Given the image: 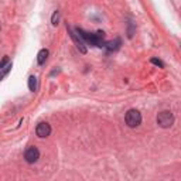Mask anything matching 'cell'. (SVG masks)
<instances>
[{"instance_id":"obj_9","label":"cell","mask_w":181,"mask_h":181,"mask_svg":"<svg viewBox=\"0 0 181 181\" xmlns=\"http://www.w3.org/2000/svg\"><path fill=\"white\" fill-rule=\"evenodd\" d=\"M96 38V47H105V33L103 31H96L95 33Z\"/></svg>"},{"instance_id":"obj_5","label":"cell","mask_w":181,"mask_h":181,"mask_svg":"<svg viewBox=\"0 0 181 181\" xmlns=\"http://www.w3.org/2000/svg\"><path fill=\"white\" fill-rule=\"evenodd\" d=\"M50 133H51V126L48 125L47 122H41V123H38L37 127H35V135L38 136V137H41V139L50 136Z\"/></svg>"},{"instance_id":"obj_1","label":"cell","mask_w":181,"mask_h":181,"mask_svg":"<svg viewBox=\"0 0 181 181\" xmlns=\"http://www.w3.org/2000/svg\"><path fill=\"white\" fill-rule=\"evenodd\" d=\"M174 123V115L170 111H163L157 115V125L163 129H168Z\"/></svg>"},{"instance_id":"obj_6","label":"cell","mask_w":181,"mask_h":181,"mask_svg":"<svg viewBox=\"0 0 181 181\" xmlns=\"http://www.w3.org/2000/svg\"><path fill=\"white\" fill-rule=\"evenodd\" d=\"M76 34L79 35L82 40H85L88 44L90 45H96V38H95V34H90V33H86L85 30H82V28H76Z\"/></svg>"},{"instance_id":"obj_8","label":"cell","mask_w":181,"mask_h":181,"mask_svg":"<svg viewBox=\"0 0 181 181\" xmlns=\"http://www.w3.org/2000/svg\"><path fill=\"white\" fill-rule=\"evenodd\" d=\"M48 54H50V52H48V50H47V48H43V50H40V52L37 54V62H38L40 65H43V64L45 62V60L48 58Z\"/></svg>"},{"instance_id":"obj_13","label":"cell","mask_w":181,"mask_h":181,"mask_svg":"<svg viewBox=\"0 0 181 181\" xmlns=\"http://www.w3.org/2000/svg\"><path fill=\"white\" fill-rule=\"evenodd\" d=\"M151 64H154V65L160 67V68H164V64H163L160 60H157V58H151Z\"/></svg>"},{"instance_id":"obj_11","label":"cell","mask_w":181,"mask_h":181,"mask_svg":"<svg viewBox=\"0 0 181 181\" xmlns=\"http://www.w3.org/2000/svg\"><path fill=\"white\" fill-rule=\"evenodd\" d=\"M10 70H11V64H7L4 68H1V70H0V81L3 79V78H4V76L10 72Z\"/></svg>"},{"instance_id":"obj_2","label":"cell","mask_w":181,"mask_h":181,"mask_svg":"<svg viewBox=\"0 0 181 181\" xmlns=\"http://www.w3.org/2000/svg\"><path fill=\"white\" fill-rule=\"evenodd\" d=\"M125 122L126 125L129 126V127H137V126L141 123V115L139 111H136V109H130V111H127L125 116Z\"/></svg>"},{"instance_id":"obj_7","label":"cell","mask_w":181,"mask_h":181,"mask_svg":"<svg viewBox=\"0 0 181 181\" xmlns=\"http://www.w3.org/2000/svg\"><path fill=\"white\" fill-rule=\"evenodd\" d=\"M122 44V41L120 38H115V40H112V41H108V43H105V47H106V50L108 51H116V50H119V47H120Z\"/></svg>"},{"instance_id":"obj_14","label":"cell","mask_w":181,"mask_h":181,"mask_svg":"<svg viewBox=\"0 0 181 181\" xmlns=\"http://www.w3.org/2000/svg\"><path fill=\"white\" fill-rule=\"evenodd\" d=\"M7 64H9V57L6 55L4 58H3V60L0 61V70H1V68H4V67L7 65Z\"/></svg>"},{"instance_id":"obj_3","label":"cell","mask_w":181,"mask_h":181,"mask_svg":"<svg viewBox=\"0 0 181 181\" xmlns=\"http://www.w3.org/2000/svg\"><path fill=\"white\" fill-rule=\"evenodd\" d=\"M67 28H68V33H70L72 41L75 43L76 48H78V50H79L82 54H86V47H85V44H84V40H82L79 35L76 34V31H74L72 28H71V27H68V25H67Z\"/></svg>"},{"instance_id":"obj_12","label":"cell","mask_w":181,"mask_h":181,"mask_svg":"<svg viewBox=\"0 0 181 181\" xmlns=\"http://www.w3.org/2000/svg\"><path fill=\"white\" fill-rule=\"evenodd\" d=\"M58 19H60V11H54V14L51 17V23L54 25H57L58 24Z\"/></svg>"},{"instance_id":"obj_10","label":"cell","mask_w":181,"mask_h":181,"mask_svg":"<svg viewBox=\"0 0 181 181\" xmlns=\"http://www.w3.org/2000/svg\"><path fill=\"white\" fill-rule=\"evenodd\" d=\"M28 89H30L31 92H35V90H37V78H35L34 75H31L30 78H28Z\"/></svg>"},{"instance_id":"obj_4","label":"cell","mask_w":181,"mask_h":181,"mask_svg":"<svg viewBox=\"0 0 181 181\" xmlns=\"http://www.w3.org/2000/svg\"><path fill=\"white\" fill-rule=\"evenodd\" d=\"M24 159H25V161H27V163H30V164L35 163V161L40 159V151H38V149L34 147V146H30L27 150H25Z\"/></svg>"}]
</instances>
